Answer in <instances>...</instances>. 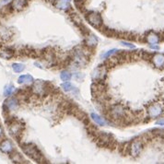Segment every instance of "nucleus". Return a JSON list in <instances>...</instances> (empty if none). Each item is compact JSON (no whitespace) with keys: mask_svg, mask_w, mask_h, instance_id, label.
I'll list each match as a JSON object with an SVG mask.
<instances>
[{"mask_svg":"<svg viewBox=\"0 0 164 164\" xmlns=\"http://www.w3.org/2000/svg\"><path fill=\"white\" fill-rule=\"evenodd\" d=\"M22 150L25 154H27L30 158L34 159L36 162H43V157L40 150L36 148V146L32 144H24L22 145Z\"/></svg>","mask_w":164,"mask_h":164,"instance_id":"obj_1","label":"nucleus"},{"mask_svg":"<svg viewBox=\"0 0 164 164\" xmlns=\"http://www.w3.org/2000/svg\"><path fill=\"white\" fill-rule=\"evenodd\" d=\"M87 21L95 28H100L102 24V19L101 16L97 12H89L86 16Z\"/></svg>","mask_w":164,"mask_h":164,"instance_id":"obj_2","label":"nucleus"},{"mask_svg":"<svg viewBox=\"0 0 164 164\" xmlns=\"http://www.w3.org/2000/svg\"><path fill=\"white\" fill-rule=\"evenodd\" d=\"M142 148H143L142 142L140 140H135L130 146V153H131V155L134 156V157L138 156L140 154L141 150H142Z\"/></svg>","mask_w":164,"mask_h":164,"instance_id":"obj_3","label":"nucleus"},{"mask_svg":"<svg viewBox=\"0 0 164 164\" xmlns=\"http://www.w3.org/2000/svg\"><path fill=\"white\" fill-rule=\"evenodd\" d=\"M47 90V88L45 86V83L43 81H41V80H38L34 82V85H33V92L36 93V94H39V95H43L46 92Z\"/></svg>","mask_w":164,"mask_h":164,"instance_id":"obj_4","label":"nucleus"},{"mask_svg":"<svg viewBox=\"0 0 164 164\" xmlns=\"http://www.w3.org/2000/svg\"><path fill=\"white\" fill-rule=\"evenodd\" d=\"M105 76H106V67L104 66L97 67L92 74V78L94 80H102L104 79Z\"/></svg>","mask_w":164,"mask_h":164,"instance_id":"obj_5","label":"nucleus"},{"mask_svg":"<svg viewBox=\"0 0 164 164\" xmlns=\"http://www.w3.org/2000/svg\"><path fill=\"white\" fill-rule=\"evenodd\" d=\"M21 130H22V125L18 122H13L9 125V132L14 137L19 136L21 133Z\"/></svg>","mask_w":164,"mask_h":164,"instance_id":"obj_6","label":"nucleus"},{"mask_svg":"<svg viewBox=\"0 0 164 164\" xmlns=\"http://www.w3.org/2000/svg\"><path fill=\"white\" fill-rule=\"evenodd\" d=\"M162 114V108L159 104H153L149 108V114L151 118L158 117Z\"/></svg>","mask_w":164,"mask_h":164,"instance_id":"obj_7","label":"nucleus"},{"mask_svg":"<svg viewBox=\"0 0 164 164\" xmlns=\"http://www.w3.org/2000/svg\"><path fill=\"white\" fill-rule=\"evenodd\" d=\"M112 116L114 119L122 118L124 115V110L121 105H114L112 108Z\"/></svg>","mask_w":164,"mask_h":164,"instance_id":"obj_8","label":"nucleus"},{"mask_svg":"<svg viewBox=\"0 0 164 164\" xmlns=\"http://www.w3.org/2000/svg\"><path fill=\"white\" fill-rule=\"evenodd\" d=\"M5 106L8 108V110L14 111L19 107V101H18V100L16 98H9L6 101Z\"/></svg>","mask_w":164,"mask_h":164,"instance_id":"obj_9","label":"nucleus"},{"mask_svg":"<svg viewBox=\"0 0 164 164\" xmlns=\"http://www.w3.org/2000/svg\"><path fill=\"white\" fill-rule=\"evenodd\" d=\"M27 5V0H13L11 3V7L15 10H22Z\"/></svg>","mask_w":164,"mask_h":164,"instance_id":"obj_10","label":"nucleus"},{"mask_svg":"<svg viewBox=\"0 0 164 164\" xmlns=\"http://www.w3.org/2000/svg\"><path fill=\"white\" fill-rule=\"evenodd\" d=\"M0 149H1V150L5 153H10L13 150V145L9 140L6 139L1 143V145H0Z\"/></svg>","mask_w":164,"mask_h":164,"instance_id":"obj_11","label":"nucleus"},{"mask_svg":"<svg viewBox=\"0 0 164 164\" xmlns=\"http://www.w3.org/2000/svg\"><path fill=\"white\" fill-rule=\"evenodd\" d=\"M152 61L157 67H162L164 66V56L161 53H157L153 56Z\"/></svg>","mask_w":164,"mask_h":164,"instance_id":"obj_12","label":"nucleus"},{"mask_svg":"<svg viewBox=\"0 0 164 164\" xmlns=\"http://www.w3.org/2000/svg\"><path fill=\"white\" fill-rule=\"evenodd\" d=\"M56 7L62 10H67L70 8V0H57Z\"/></svg>","mask_w":164,"mask_h":164,"instance_id":"obj_13","label":"nucleus"},{"mask_svg":"<svg viewBox=\"0 0 164 164\" xmlns=\"http://www.w3.org/2000/svg\"><path fill=\"white\" fill-rule=\"evenodd\" d=\"M90 117H92V120H93L97 124H99V125H106V124H108L107 121H106L103 117L100 116V115L97 114L92 113V114H90Z\"/></svg>","mask_w":164,"mask_h":164,"instance_id":"obj_14","label":"nucleus"},{"mask_svg":"<svg viewBox=\"0 0 164 164\" xmlns=\"http://www.w3.org/2000/svg\"><path fill=\"white\" fill-rule=\"evenodd\" d=\"M33 82V78L31 75H22L18 79L19 84H30Z\"/></svg>","mask_w":164,"mask_h":164,"instance_id":"obj_15","label":"nucleus"},{"mask_svg":"<svg viewBox=\"0 0 164 164\" xmlns=\"http://www.w3.org/2000/svg\"><path fill=\"white\" fill-rule=\"evenodd\" d=\"M86 43L89 46V47H92V46H95L97 44V39L96 37L93 35V34H88V36H86V40H85Z\"/></svg>","mask_w":164,"mask_h":164,"instance_id":"obj_16","label":"nucleus"},{"mask_svg":"<svg viewBox=\"0 0 164 164\" xmlns=\"http://www.w3.org/2000/svg\"><path fill=\"white\" fill-rule=\"evenodd\" d=\"M147 41L150 44H157L159 42V37L156 33H150L147 36Z\"/></svg>","mask_w":164,"mask_h":164,"instance_id":"obj_17","label":"nucleus"},{"mask_svg":"<svg viewBox=\"0 0 164 164\" xmlns=\"http://www.w3.org/2000/svg\"><path fill=\"white\" fill-rule=\"evenodd\" d=\"M61 87H62V88L65 90V92H72V90H74V89H75V87L73 86L70 82H68V81H66L64 84L61 85Z\"/></svg>","mask_w":164,"mask_h":164,"instance_id":"obj_18","label":"nucleus"},{"mask_svg":"<svg viewBox=\"0 0 164 164\" xmlns=\"http://www.w3.org/2000/svg\"><path fill=\"white\" fill-rule=\"evenodd\" d=\"M60 79H61L63 81H65V82L70 80V79H71V73L68 72V71H66V70L62 71L61 74H60Z\"/></svg>","mask_w":164,"mask_h":164,"instance_id":"obj_19","label":"nucleus"},{"mask_svg":"<svg viewBox=\"0 0 164 164\" xmlns=\"http://www.w3.org/2000/svg\"><path fill=\"white\" fill-rule=\"evenodd\" d=\"M12 68H13V70H14L16 73H21V71H23V70H24L25 66H24V65H23V64L15 63V64H13V65H12Z\"/></svg>","mask_w":164,"mask_h":164,"instance_id":"obj_20","label":"nucleus"},{"mask_svg":"<svg viewBox=\"0 0 164 164\" xmlns=\"http://www.w3.org/2000/svg\"><path fill=\"white\" fill-rule=\"evenodd\" d=\"M12 56H13V52H11V50L6 49V50H3V51L0 52V56H2L4 58H7V59L10 58Z\"/></svg>","mask_w":164,"mask_h":164,"instance_id":"obj_21","label":"nucleus"},{"mask_svg":"<svg viewBox=\"0 0 164 164\" xmlns=\"http://www.w3.org/2000/svg\"><path fill=\"white\" fill-rule=\"evenodd\" d=\"M13 92H14V87H13L12 85H8V86H7V87L5 88L4 95L7 96V97H8V96H10V95L13 93Z\"/></svg>","mask_w":164,"mask_h":164,"instance_id":"obj_22","label":"nucleus"},{"mask_svg":"<svg viewBox=\"0 0 164 164\" xmlns=\"http://www.w3.org/2000/svg\"><path fill=\"white\" fill-rule=\"evenodd\" d=\"M116 49H113V50H110L109 52H107L105 54H103V57H108V56H110L111 54H114V53H116Z\"/></svg>","mask_w":164,"mask_h":164,"instance_id":"obj_23","label":"nucleus"},{"mask_svg":"<svg viewBox=\"0 0 164 164\" xmlns=\"http://www.w3.org/2000/svg\"><path fill=\"white\" fill-rule=\"evenodd\" d=\"M121 43H122V45L126 46V47H128V48H135V45L130 43H127V42H124L123 41V42H121Z\"/></svg>","mask_w":164,"mask_h":164,"instance_id":"obj_24","label":"nucleus"},{"mask_svg":"<svg viewBox=\"0 0 164 164\" xmlns=\"http://www.w3.org/2000/svg\"><path fill=\"white\" fill-rule=\"evenodd\" d=\"M155 124H158V125H164V117H161L159 120H157Z\"/></svg>","mask_w":164,"mask_h":164,"instance_id":"obj_25","label":"nucleus"},{"mask_svg":"<svg viewBox=\"0 0 164 164\" xmlns=\"http://www.w3.org/2000/svg\"><path fill=\"white\" fill-rule=\"evenodd\" d=\"M151 49H155V50H159V46H158V45H154V44H150V46Z\"/></svg>","mask_w":164,"mask_h":164,"instance_id":"obj_26","label":"nucleus"},{"mask_svg":"<svg viewBox=\"0 0 164 164\" xmlns=\"http://www.w3.org/2000/svg\"><path fill=\"white\" fill-rule=\"evenodd\" d=\"M2 136H3V129H2V127L0 126V138L2 137Z\"/></svg>","mask_w":164,"mask_h":164,"instance_id":"obj_27","label":"nucleus"}]
</instances>
